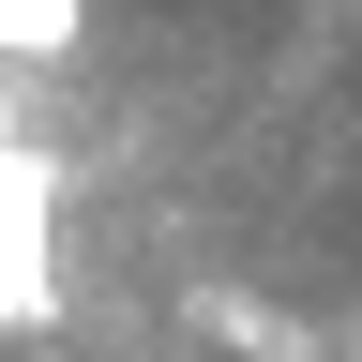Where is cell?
Masks as SVG:
<instances>
[{
  "label": "cell",
  "instance_id": "1",
  "mask_svg": "<svg viewBox=\"0 0 362 362\" xmlns=\"http://www.w3.org/2000/svg\"><path fill=\"white\" fill-rule=\"evenodd\" d=\"M90 45V0H0V76H45Z\"/></svg>",
  "mask_w": 362,
  "mask_h": 362
},
{
  "label": "cell",
  "instance_id": "2",
  "mask_svg": "<svg viewBox=\"0 0 362 362\" xmlns=\"http://www.w3.org/2000/svg\"><path fill=\"white\" fill-rule=\"evenodd\" d=\"M181 317H197L211 347H272V362H302V332H287V317H272L257 287H181Z\"/></svg>",
  "mask_w": 362,
  "mask_h": 362
}]
</instances>
